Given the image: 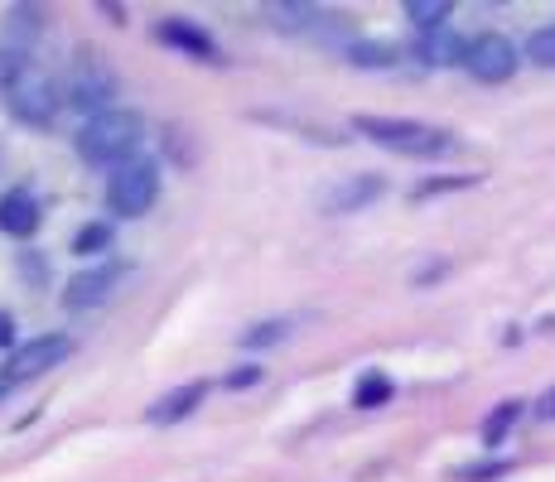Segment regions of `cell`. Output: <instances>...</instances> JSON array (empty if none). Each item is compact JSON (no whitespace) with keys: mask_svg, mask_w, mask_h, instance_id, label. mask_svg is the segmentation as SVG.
<instances>
[{"mask_svg":"<svg viewBox=\"0 0 555 482\" xmlns=\"http://www.w3.org/2000/svg\"><path fill=\"white\" fill-rule=\"evenodd\" d=\"M106 246H112V227H106V222H92V227L78 232V251L82 256H98V251H106Z\"/></svg>","mask_w":555,"mask_h":482,"instance_id":"17","label":"cell"},{"mask_svg":"<svg viewBox=\"0 0 555 482\" xmlns=\"http://www.w3.org/2000/svg\"><path fill=\"white\" fill-rule=\"evenodd\" d=\"M275 338H285V324H256V328H247V334H242V342H247V348H266V342H275Z\"/></svg>","mask_w":555,"mask_h":482,"instance_id":"19","label":"cell"},{"mask_svg":"<svg viewBox=\"0 0 555 482\" xmlns=\"http://www.w3.org/2000/svg\"><path fill=\"white\" fill-rule=\"evenodd\" d=\"M527 58L537 63V68H555V25L531 29V39H527Z\"/></svg>","mask_w":555,"mask_h":482,"instance_id":"15","label":"cell"},{"mask_svg":"<svg viewBox=\"0 0 555 482\" xmlns=\"http://www.w3.org/2000/svg\"><path fill=\"white\" fill-rule=\"evenodd\" d=\"M73 342L68 334H44V338H29L25 348H15V357H10V367H5V381H25V377H39V372H49V367H59V362H68L73 357Z\"/></svg>","mask_w":555,"mask_h":482,"instance_id":"7","label":"cell"},{"mask_svg":"<svg viewBox=\"0 0 555 482\" xmlns=\"http://www.w3.org/2000/svg\"><path fill=\"white\" fill-rule=\"evenodd\" d=\"M348 53L358 68H391V44H353Z\"/></svg>","mask_w":555,"mask_h":482,"instance_id":"16","label":"cell"},{"mask_svg":"<svg viewBox=\"0 0 555 482\" xmlns=\"http://www.w3.org/2000/svg\"><path fill=\"white\" fill-rule=\"evenodd\" d=\"M382 193H387V179L362 169V174H344L334 188H324L319 208H324V212H362L367 203H377Z\"/></svg>","mask_w":555,"mask_h":482,"instance_id":"8","label":"cell"},{"mask_svg":"<svg viewBox=\"0 0 555 482\" xmlns=\"http://www.w3.org/2000/svg\"><path fill=\"white\" fill-rule=\"evenodd\" d=\"M59 88H53V78L39 63H20V73L5 82V106H10V116L15 121H25V126H49L53 121V112H59Z\"/></svg>","mask_w":555,"mask_h":482,"instance_id":"3","label":"cell"},{"mask_svg":"<svg viewBox=\"0 0 555 482\" xmlns=\"http://www.w3.org/2000/svg\"><path fill=\"white\" fill-rule=\"evenodd\" d=\"M112 96H116V73L106 68L98 53H82V58L73 63V73H68V88H63V102H68L73 112H82L88 121H98V116L116 112Z\"/></svg>","mask_w":555,"mask_h":482,"instance_id":"4","label":"cell"},{"mask_svg":"<svg viewBox=\"0 0 555 482\" xmlns=\"http://www.w3.org/2000/svg\"><path fill=\"white\" fill-rule=\"evenodd\" d=\"M512 420H517V401H507L498 415H488V425H483V439H488V444H498V439L512 430Z\"/></svg>","mask_w":555,"mask_h":482,"instance_id":"18","label":"cell"},{"mask_svg":"<svg viewBox=\"0 0 555 482\" xmlns=\"http://www.w3.org/2000/svg\"><path fill=\"white\" fill-rule=\"evenodd\" d=\"M251 381H261V367H242L228 377V386H251Z\"/></svg>","mask_w":555,"mask_h":482,"instance_id":"21","label":"cell"},{"mask_svg":"<svg viewBox=\"0 0 555 482\" xmlns=\"http://www.w3.org/2000/svg\"><path fill=\"white\" fill-rule=\"evenodd\" d=\"M507 464H474V468H459V478L464 482H478V478H503Z\"/></svg>","mask_w":555,"mask_h":482,"instance_id":"20","label":"cell"},{"mask_svg":"<svg viewBox=\"0 0 555 482\" xmlns=\"http://www.w3.org/2000/svg\"><path fill=\"white\" fill-rule=\"evenodd\" d=\"M198 401H203V381H189L184 391H169L165 401L151 405V420L155 425H175V420H184V415H194Z\"/></svg>","mask_w":555,"mask_h":482,"instance_id":"12","label":"cell"},{"mask_svg":"<svg viewBox=\"0 0 555 482\" xmlns=\"http://www.w3.org/2000/svg\"><path fill=\"white\" fill-rule=\"evenodd\" d=\"M155 198H159L155 159H131V165L112 169V179H106V203H112V212H121V218H141Z\"/></svg>","mask_w":555,"mask_h":482,"instance_id":"5","label":"cell"},{"mask_svg":"<svg viewBox=\"0 0 555 482\" xmlns=\"http://www.w3.org/2000/svg\"><path fill=\"white\" fill-rule=\"evenodd\" d=\"M391 401V377L387 372H362L358 386H353V405L358 411H377V405Z\"/></svg>","mask_w":555,"mask_h":482,"instance_id":"13","label":"cell"},{"mask_svg":"<svg viewBox=\"0 0 555 482\" xmlns=\"http://www.w3.org/2000/svg\"><path fill=\"white\" fill-rule=\"evenodd\" d=\"M464 68H468V78H478V82H507L512 73H517V49H512V39L507 35H478V39H468V53H464Z\"/></svg>","mask_w":555,"mask_h":482,"instance_id":"6","label":"cell"},{"mask_svg":"<svg viewBox=\"0 0 555 482\" xmlns=\"http://www.w3.org/2000/svg\"><path fill=\"white\" fill-rule=\"evenodd\" d=\"M141 141H145V121L135 112H121V106H116V112H106V116H98V121L82 126L78 155L98 169H121V165L135 159Z\"/></svg>","mask_w":555,"mask_h":482,"instance_id":"1","label":"cell"},{"mask_svg":"<svg viewBox=\"0 0 555 482\" xmlns=\"http://www.w3.org/2000/svg\"><path fill=\"white\" fill-rule=\"evenodd\" d=\"M10 338H15V318H10V314H0V348H5Z\"/></svg>","mask_w":555,"mask_h":482,"instance_id":"23","label":"cell"},{"mask_svg":"<svg viewBox=\"0 0 555 482\" xmlns=\"http://www.w3.org/2000/svg\"><path fill=\"white\" fill-rule=\"evenodd\" d=\"M39 227V203L29 188H10L5 198H0V232H10V237H29V232Z\"/></svg>","mask_w":555,"mask_h":482,"instance_id":"10","label":"cell"},{"mask_svg":"<svg viewBox=\"0 0 555 482\" xmlns=\"http://www.w3.org/2000/svg\"><path fill=\"white\" fill-rule=\"evenodd\" d=\"M353 131H362L367 141L397 149V155H450L454 135L440 131V126H425V121H405V116H353Z\"/></svg>","mask_w":555,"mask_h":482,"instance_id":"2","label":"cell"},{"mask_svg":"<svg viewBox=\"0 0 555 482\" xmlns=\"http://www.w3.org/2000/svg\"><path fill=\"white\" fill-rule=\"evenodd\" d=\"M405 19H411L415 29H440L444 19H450V0H411V5H405Z\"/></svg>","mask_w":555,"mask_h":482,"instance_id":"14","label":"cell"},{"mask_svg":"<svg viewBox=\"0 0 555 482\" xmlns=\"http://www.w3.org/2000/svg\"><path fill=\"white\" fill-rule=\"evenodd\" d=\"M537 415H541V420H555V391H546L537 401Z\"/></svg>","mask_w":555,"mask_h":482,"instance_id":"22","label":"cell"},{"mask_svg":"<svg viewBox=\"0 0 555 482\" xmlns=\"http://www.w3.org/2000/svg\"><path fill=\"white\" fill-rule=\"evenodd\" d=\"M121 275H126L121 261H106V265H92V271L73 275L68 289H63V309H92V304H102V299L116 289Z\"/></svg>","mask_w":555,"mask_h":482,"instance_id":"9","label":"cell"},{"mask_svg":"<svg viewBox=\"0 0 555 482\" xmlns=\"http://www.w3.org/2000/svg\"><path fill=\"white\" fill-rule=\"evenodd\" d=\"M159 39L175 44V49H184V53H194V58H203V63H218V44H212L203 29L189 25V19H165V25H159Z\"/></svg>","mask_w":555,"mask_h":482,"instance_id":"11","label":"cell"}]
</instances>
